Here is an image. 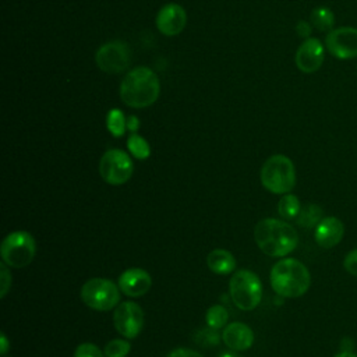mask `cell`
Instances as JSON below:
<instances>
[{
  "label": "cell",
  "instance_id": "cell-1",
  "mask_svg": "<svg viewBox=\"0 0 357 357\" xmlns=\"http://www.w3.org/2000/svg\"><path fill=\"white\" fill-rule=\"evenodd\" d=\"M254 238L259 250L269 257H284L298 244V234L293 226L271 218L255 225Z\"/></svg>",
  "mask_w": 357,
  "mask_h": 357
},
{
  "label": "cell",
  "instance_id": "cell-2",
  "mask_svg": "<svg viewBox=\"0 0 357 357\" xmlns=\"http://www.w3.org/2000/svg\"><path fill=\"white\" fill-rule=\"evenodd\" d=\"M160 82L148 67H137L126 74L120 84V98L131 107L151 106L159 96Z\"/></svg>",
  "mask_w": 357,
  "mask_h": 357
},
{
  "label": "cell",
  "instance_id": "cell-3",
  "mask_svg": "<svg viewBox=\"0 0 357 357\" xmlns=\"http://www.w3.org/2000/svg\"><path fill=\"white\" fill-rule=\"evenodd\" d=\"M271 286L280 297L296 298L303 296L311 283L307 266L296 258L278 261L271 269Z\"/></svg>",
  "mask_w": 357,
  "mask_h": 357
},
{
  "label": "cell",
  "instance_id": "cell-4",
  "mask_svg": "<svg viewBox=\"0 0 357 357\" xmlns=\"http://www.w3.org/2000/svg\"><path fill=\"white\" fill-rule=\"evenodd\" d=\"M262 185L273 194H287L296 184L293 162L284 155H273L261 169Z\"/></svg>",
  "mask_w": 357,
  "mask_h": 357
},
{
  "label": "cell",
  "instance_id": "cell-5",
  "mask_svg": "<svg viewBox=\"0 0 357 357\" xmlns=\"http://www.w3.org/2000/svg\"><path fill=\"white\" fill-rule=\"evenodd\" d=\"M229 290L233 303L243 311L254 310L262 298L261 280L248 269H240L231 276Z\"/></svg>",
  "mask_w": 357,
  "mask_h": 357
},
{
  "label": "cell",
  "instance_id": "cell-6",
  "mask_svg": "<svg viewBox=\"0 0 357 357\" xmlns=\"http://www.w3.org/2000/svg\"><path fill=\"white\" fill-rule=\"evenodd\" d=\"M36 244L28 231H13L1 243L0 254L3 262L11 268H24L35 257Z\"/></svg>",
  "mask_w": 357,
  "mask_h": 357
},
{
  "label": "cell",
  "instance_id": "cell-7",
  "mask_svg": "<svg viewBox=\"0 0 357 357\" xmlns=\"http://www.w3.org/2000/svg\"><path fill=\"white\" fill-rule=\"evenodd\" d=\"M120 287L112 280L103 278H93L86 280L81 289L82 301L92 310L110 311L119 305Z\"/></svg>",
  "mask_w": 357,
  "mask_h": 357
},
{
  "label": "cell",
  "instance_id": "cell-8",
  "mask_svg": "<svg viewBox=\"0 0 357 357\" xmlns=\"http://www.w3.org/2000/svg\"><path fill=\"white\" fill-rule=\"evenodd\" d=\"M134 165L131 158L121 149H109L103 153L99 162V173L102 178L112 184L120 185L132 176Z\"/></svg>",
  "mask_w": 357,
  "mask_h": 357
},
{
  "label": "cell",
  "instance_id": "cell-9",
  "mask_svg": "<svg viewBox=\"0 0 357 357\" xmlns=\"http://www.w3.org/2000/svg\"><path fill=\"white\" fill-rule=\"evenodd\" d=\"M95 60L100 70L110 74H119L130 66L131 53L127 43L121 40H112L98 49Z\"/></svg>",
  "mask_w": 357,
  "mask_h": 357
},
{
  "label": "cell",
  "instance_id": "cell-10",
  "mask_svg": "<svg viewBox=\"0 0 357 357\" xmlns=\"http://www.w3.org/2000/svg\"><path fill=\"white\" fill-rule=\"evenodd\" d=\"M326 50L339 60L357 57V28L340 26L328 32L325 38Z\"/></svg>",
  "mask_w": 357,
  "mask_h": 357
},
{
  "label": "cell",
  "instance_id": "cell-11",
  "mask_svg": "<svg viewBox=\"0 0 357 357\" xmlns=\"http://www.w3.org/2000/svg\"><path fill=\"white\" fill-rule=\"evenodd\" d=\"M114 328L127 339H134L139 335L144 326V312L134 301L120 303L113 314Z\"/></svg>",
  "mask_w": 357,
  "mask_h": 357
},
{
  "label": "cell",
  "instance_id": "cell-12",
  "mask_svg": "<svg viewBox=\"0 0 357 357\" xmlns=\"http://www.w3.org/2000/svg\"><path fill=\"white\" fill-rule=\"evenodd\" d=\"M325 59V46L318 38H307L297 49L294 61L300 71L311 74L321 68Z\"/></svg>",
  "mask_w": 357,
  "mask_h": 357
},
{
  "label": "cell",
  "instance_id": "cell-13",
  "mask_svg": "<svg viewBox=\"0 0 357 357\" xmlns=\"http://www.w3.org/2000/svg\"><path fill=\"white\" fill-rule=\"evenodd\" d=\"M187 22L185 10L176 3H170L163 6L156 15V26L158 29L167 36L178 35Z\"/></svg>",
  "mask_w": 357,
  "mask_h": 357
},
{
  "label": "cell",
  "instance_id": "cell-14",
  "mask_svg": "<svg viewBox=\"0 0 357 357\" xmlns=\"http://www.w3.org/2000/svg\"><path fill=\"white\" fill-rule=\"evenodd\" d=\"M151 284L149 273L141 268H130L119 278V287L128 297L144 296L151 289Z\"/></svg>",
  "mask_w": 357,
  "mask_h": 357
},
{
  "label": "cell",
  "instance_id": "cell-15",
  "mask_svg": "<svg viewBox=\"0 0 357 357\" xmlns=\"http://www.w3.org/2000/svg\"><path fill=\"white\" fill-rule=\"evenodd\" d=\"M344 234V226L336 216L324 218L315 227L314 237L318 245L322 248H332L337 245Z\"/></svg>",
  "mask_w": 357,
  "mask_h": 357
},
{
  "label": "cell",
  "instance_id": "cell-16",
  "mask_svg": "<svg viewBox=\"0 0 357 357\" xmlns=\"http://www.w3.org/2000/svg\"><path fill=\"white\" fill-rule=\"evenodd\" d=\"M222 339H223V343L231 350L241 351L252 346L254 332L248 325L243 322H233L223 329Z\"/></svg>",
  "mask_w": 357,
  "mask_h": 357
},
{
  "label": "cell",
  "instance_id": "cell-17",
  "mask_svg": "<svg viewBox=\"0 0 357 357\" xmlns=\"http://www.w3.org/2000/svg\"><path fill=\"white\" fill-rule=\"evenodd\" d=\"M206 264H208V268L213 273H218V275L231 273L234 271V268H236L234 257L227 250H222V248L212 250L208 254Z\"/></svg>",
  "mask_w": 357,
  "mask_h": 357
},
{
  "label": "cell",
  "instance_id": "cell-18",
  "mask_svg": "<svg viewBox=\"0 0 357 357\" xmlns=\"http://www.w3.org/2000/svg\"><path fill=\"white\" fill-rule=\"evenodd\" d=\"M310 22L318 31H322V32L328 31L329 32V31H332V28L335 25V14L328 7H324V6L315 7L311 11Z\"/></svg>",
  "mask_w": 357,
  "mask_h": 357
},
{
  "label": "cell",
  "instance_id": "cell-19",
  "mask_svg": "<svg viewBox=\"0 0 357 357\" xmlns=\"http://www.w3.org/2000/svg\"><path fill=\"white\" fill-rule=\"evenodd\" d=\"M322 215H324V212H322L321 206H318L315 204H308L301 208L296 220H297L298 226L311 229V227H317V225L324 219Z\"/></svg>",
  "mask_w": 357,
  "mask_h": 357
},
{
  "label": "cell",
  "instance_id": "cell-20",
  "mask_svg": "<svg viewBox=\"0 0 357 357\" xmlns=\"http://www.w3.org/2000/svg\"><path fill=\"white\" fill-rule=\"evenodd\" d=\"M301 211L298 198L293 194H284L278 202V212L284 219H296Z\"/></svg>",
  "mask_w": 357,
  "mask_h": 357
},
{
  "label": "cell",
  "instance_id": "cell-21",
  "mask_svg": "<svg viewBox=\"0 0 357 357\" xmlns=\"http://www.w3.org/2000/svg\"><path fill=\"white\" fill-rule=\"evenodd\" d=\"M106 127L114 137H121L127 128V119L120 109L109 110L106 116Z\"/></svg>",
  "mask_w": 357,
  "mask_h": 357
},
{
  "label": "cell",
  "instance_id": "cell-22",
  "mask_svg": "<svg viewBox=\"0 0 357 357\" xmlns=\"http://www.w3.org/2000/svg\"><path fill=\"white\" fill-rule=\"evenodd\" d=\"M127 148L131 152V155L137 159H146L151 155V146L141 135L137 132H131V135L127 139Z\"/></svg>",
  "mask_w": 357,
  "mask_h": 357
},
{
  "label": "cell",
  "instance_id": "cell-23",
  "mask_svg": "<svg viewBox=\"0 0 357 357\" xmlns=\"http://www.w3.org/2000/svg\"><path fill=\"white\" fill-rule=\"evenodd\" d=\"M229 319V314L226 311V308L223 305H212L208 308L206 311V324L208 326L213 328V329H220L226 325Z\"/></svg>",
  "mask_w": 357,
  "mask_h": 357
},
{
  "label": "cell",
  "instance_id": "cell-24",
  "mask_svg": "<svg viewBox=\"0 0 357 357\" xmlns=\"http://www.w3.org/2000/svg\"><path fill=\"white\" fill-rule=\"evenodd\" d=\"M131 350V344L123 339L110 340L103 350L105 357H126Z\"/></svg>",
  "mask_w": 357,
  "mask_h": 357
},
{
  "label": "cell",
  "instance_id": "cell-25",
  "mask_svg": "<svg viewBox=\"0 0 357 357\" xmlns=\"http://www.w3.org/2000/svg\"><path fill=\"white\" fill-rule=\"evenodd\" d=\"M219 339L220 337H219L218 329H213L211 326L199 329L195 335V342L202 346H216L220 342Z\"/></svg>",
  "mask_w": 357,
  "mask_h": 357
},
{
  "label": "cell",
  "instance_id": "cell-26",
  "mask_svg": "<svg viewBox=\"0 0 357 357\" xmlns=\"http://www.w3.org/2000/svg\"><path fill=\"white\" fill-rule=\"evenodd\" d=\"M74 357H103L100 349L92 343H82L75 349Z\"/></svg>",
  "mask_w": 357,
  "mask_h": 357
},
{
  "label": "cell",
  "instance_id": "cell-27",
  "mask_svg": "<svg viewBox=\"0 0 357 357\" xmlns=\"http://www.w3.org/2000/svg\"><path fill=\"white\" fill-rule=\"evenodd\" d=\"M343 266H344V269H346L350 275L357 276V248L351 250V251L344 257Z\"/></svg>",
  "mask_w": 357,
  "mask_h": 357
},
{
  "label": "cell",
  "instance_id": "cell-28",
  "mask_svg": "<svg viewBox=\"0 0 357 357\" xmlns=\"http://www.w3.org/2000/svg\"><path fill=\"white\" fill-rule=\"evenodd\" d=\"M0 272H1L0 273V283H1V286H0V297H6V294H7V291H8L10 286H11V275L8 273V271L6 268V264H1Z\"/></svg>",
  "mask_w": 357,
  "mask_h": 357
},
{
  "label": "cell",
  "instance_id": "cell-29",
  "mask_svg": "<svg viewBox=\"0 0 357 357\" xmlns=\"http://www.w3.org/2000/svg\"><path fill=\"white\" fill-rule=\"evenodd\" d=\"M166 357H204V356H201L195 350H190V349H185V347H178V349L172 350Z\"/></svg>",
  "mask_w": 357,
  "mask_h": 357
},
{
  "label": "cell",
  "instance_id": "cell-30",
  "mask_svg": "<svg viewBox=\"0 0 357 357\" xmlns=\"http://www.w3.org/2000/svg\"><path fill=\"white\" fill-rule=\"evenodd\" d=\"M311 29H312V25H311V22H307V21H298V24L296 25L297 35L301 38H305V39L310 38Z\"/></svg>",
  "mask_w": 357,
  "mask_h": 357
},
{
  "label": "cell",
  "instance_id": "cell-31",
  "mask_svg": "<svg viewBox=\"0 0 357 357\" xmlns=\"http://www.w3.org/2000/svg\"><path fill=\"white\" fill-rule=\"evenodd\" d=\"M139 127V120L135 117V116H130L127 119V128L131 131V132H137Z\"/></svg>",
  "mask_w": 357,
  "mask_h": 357
},
{
  "label": "cell",
  "instance_id": "cell-32",
  "mask_svg": "<svg viewBox=\"0 0 357 357\" xmlns=\"http://www.w3.org/2000/svg\"><path fill=\"white\" fill-rule=\"evenodd\" d=\"M0 343H1L0 353H1V354H6V353L8 351V340H7L6 333H1V336H0Z\"/></svg>",
  "mask_w": 357,
  "mask_h": 357
},
{
  "label": "cell",
  "instance_id": "cell-33",
  "mask_svg": "<svg viewBox=\"0 0 357 357\" xmlns=\"http://www.w3.org/2000/svg\"><path fill=\"white\" fill-rule=\"evenodd\" d=\"M335 357H357V354H354L353 351H349V350H344V351H342V353H339V354H336Z\"/></svg>",
  "mask_w": 357,
  "mask_h": 357
},
{
  "label": "cell",
  "instance_id": "cell-34",
  "mask_svg": "<svg viewBox=\"0 0 357 357\" xmlns=\"http://www.w3.org/2000/svg\"><path fill=\"white\" fill-rule=\"evenodd\" d=\"M219 357H240V356L237 353H234V351H225Z\"/></svg>",
  "mask_w": 357,
  "mask_h": 357
}]
</instances>
